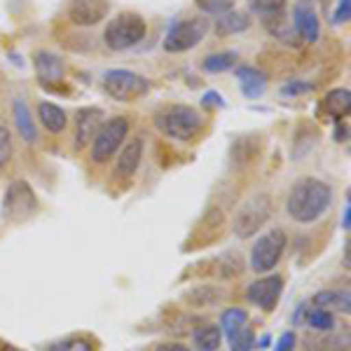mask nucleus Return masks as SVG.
<instances>
[{
    "instance_id": "obj_1",
    "label": "nucleus",
    "mask_w": 351,
    "mask_h": 351,
    "mask_svg": "<svg viewBox=\"0 0 351 351\" xmlns=\"http://www.w3.org/2000/svg\"><path fill=\"white\" fill-rule=\"evenodd\" d=\"M332 204V188L321 178H300L288 192L286 211L295 223H316Z\"/></svg>"
},
{
    "instance_id": "obj_2",
    "label": "nucleus",
    "mask_w": 351,
    "mask_h": 351,
    "mask_svg": "<svg viewBox=\"0 0 351 351\" xmlns=\"http://www.w3.org/2000/svg\"><path fill=\"white\" fill-rule=\"evenodd\" d=\"M155 124L164 136L188 143V141H195L197 136H199L204 127V117L199 115V110H195L192 106L173 104L157 112Z\"/></svg>"
},
{
    "instance_id": "obj_3",
    "label": "nucleus",
    "mask_w": 351,
    "mask_h": 351,
    "mask_svg": "<svg viewBox=\"0 0 351 351\" xmlns=\"http://www.w3.org/2000/svg\"><path fill=\"white\" fill-rule=\"evenodd\" d=\"M145 31H148V26H145V19L141 14L120 12L108 21L104 31V40L110 49L122 52V49H129L143 40Z\"/></svg>"
},
{
    "instance_id": "obj_4",
    "label": "nucleus",
    "mask_w": 351,
    "mask_h": 351,
    "mask_svg": "<svg viewBox=\"0 0 351 351\" xmlns=\"http://www.w3.org/2000/svg\"><path fill=\"white\" fill-rule=\"evenodd\" d=\"M288 246V234L281 228H271L265 232L251 248V269L256 274H269L281 263Z\"/></svg>"
},
{
    "instance_id": "obj_5",
    "label": "nucleus",
    "mask_w": 351,
    "mask_h": 351,
    "mask_svg": "<svg viewBox=\"0 0 351 351\" xmlns=\"http://www.w3.org/2000/svg\"><path fill=\"white\" fill-rule=\"evenodd\" d=\"M101 84H104L106 94H108L110 99L122 101V104L136 101L150 92L148 77L138 75V73H132V71H122V68H115V71L106 73Z\"/></svg>"
},
{
    "instance_id": "obj_6",
    "label": "nucleus",
    "mask_w": 351,
    "mask_h": 351,
    "mask_svg": "<svg viewBox=\"0 0 351 351\" xmlns=\"http://www.w3.org/2000/svg\"><path fill=\"white\" fill-rule=\"evenodd\" d=\"M208 33V21L202 16H190V19H180L169 28L167 38H164V49L171 54L188 52V49L197 47Z\"/></svg>"
},
{
    "instance_id": "obj_7",
    "label": "nucleus",
    "mask_w": 351,
    "mask_h": 351,
    "mask_svg": "<svg viewBox=\"0 0 351 351\" xmlns=\"http://www.w3.org/2000/svg\"><path fill=\"white\" fill-rule=\"evenodd\" d=\"M127 134H129L127 117H110V120H106L92 138V162L96 164L108 162L117 152V148L124 143Z\"/></svg>"
},
{
    "instance_id": "obj_8",
    "label": "nucleus",
    "mask_w": 351,
    "mask_h": 351,
    "mask_svg": "<svg viewBox=\"0 0 351 351\" xmlns=\"http://www.w3.org/2000/svg\"><path fill=\"white\" fill-rule=\"evenodd\" d=\"M271 206H269V197L258 195L253 199H248L243 206L237 211L234 223H232V230L239 239H248V237L258 234L260 230L265 228V223L271 216Z\"/></svg>"
},
{
    "instance_id": "obj_9",
    "label": "nucleus",
    "mask_w": 351,
    "mask_h": 351,
    "mask_svg": "<svg viewBox=\"0 0 351 351\" xmlns=\"http://www.w3.org/2000/svg\"><path fill=\"white\" fill-rule=\"evenodd\" d=\"M38 211V197L26 180H12L5 190L3 199V216L12 223L31 218Z\"/></svg>"
},
{
    "instance_id": "obj_10",
    "label": "nucleus",
    "mask_w": 351,
    "mask_h": 351,
    "mask_svg": "<svg viewBox=\"0 0 351 351\" xmlns=\"http://www.w3.org/2000/svg\"><path fill=\"white\" fill-rule=\"evenodd\" d=\"M281 293H284V279L279 274H265L263 279L253 281L246 291V300L256 304L263 311H271L279 304Z\"/></svg>"
},
{
    "instance_id": "obj_11",
    "label": "nucleus",
    "mask_w": 351,
    "mask_h": 351,
    "mask_svg": "<svg viewBox=\"0 0 351 351\" xmlns=\"http://www.w3.org/2000/svg\"><path fill=\"white\" fill-rule=\"evenodd\" d=\"M108 0H68V16L75 26H94L108 14Z\"/></svg>"
},
{
    "instance_id": "obj_12",
    "label": "nucleus",
    "mask_w": 351,
    "mask_h": 351,
    "mask_svg": "<svg viewBox=\"0 0 351 351\" xmlns=\"http://www.w3.org/2000/svg\"><path fill=\"white\" fill-rule=\"evenodd\" d=\"M104 124V110L87 106L75 112V148L82 150L84 145L92 143V138L99 132V127Z\"/></svg>"
},
{
    "instance_id": "obj_13",
    "label": "nucleus",
    "mask_w": 351,
    "mask_h": 351,
    "mask_svg": "<svg viewBox=\"0 0 351 351\" xmlns=\"http://www.w3.org/2000/svg\"><path fill=\"white\" fill-rule=\"evenodd\" d=\"M293 24H295V33L302 38L304 43L314 45L321 36V21L316 16L314 8H309L307 3H300L293 10Z\"/></svg>"
},
{
    "instance_id": "obj_14",
    "label": "nucleus",
    "mask_w": 351,
    "mask_h": 351,
    "mask_svg": "<svg viewBox=\"0 0 351 351\" xmlns=\"http://www.w3.org/2000/svg\"><path fill=\"white\" fill-rule=\"evenodd\" d=\"M141 157H143V138H132L122 148L120 157H117L115 164L117 178H132L141 167Z\"/></svg>"
},
{
    "instance_id": "obj_15",
    "label": "nucleus",
    "mask_w": 351,
    "mask_h": 351,
    "mask_svg": "<svg viewBox=\"0 0 351 351\" xmlns=\"http://www.w3.org/2000/svg\"><path fill=\"white\" fill-rule=\"evenodd\" d=\"M302 351H349L347 332H311L304 337Z\"/></svg>"
},
{
    "instance_id": "obj_16",
    "label": "nucleus",
    "mask_w": 351,
    "mask_h": 351,
    "mask_svg": "<svg viewBox=\"0 0 351 351\" xmlns=\"http://www.w3.org/2000/svg\"><path fill=\"white\" fill-rule=\"evenodd\" d=\"M36 73L40 77V84H49V82H59L64 77L66 68H64V59L54 52H36Z\"/></svg>"
},
{
    "instance_id": "obj_17",
    "label": "nucleus",
    "mask_w": 351,
    "mask_h": 351,
    "mask_svg": "<svg viewBox=\"0 0 351 351\" xmlns=\"http://www.w3.org/2000/svg\"><path fill=\"white\" fill-rule=\"evenodd\" d=\"M237 77H239V82H241V94L248 96V99H258V96H263L265 87H267V75H265L260 68L239 66L237 68Z\"/></svg>"
},
{
    "instance_id": "obj_18",
    "label": "nucleus",
    "mask_w": 351,
    "mask_h": 351,
    "mask_svg": "<svg viewBox=\"0 0 351 351\" xmlns=\"http://www.w3.org/2000/svg\"><path fill=\"white\" fill-rule=\"evenodd\" d=\"M311 304L319 309H328V311H344L349 314L351 309V298L349 291H337V288H328V291H319L311 295Z\"/></svg>"
},
{
    "instance_id": "obj_19",
    "label": "nucleus",
    "mask_w": 351,
    "mask_h": 351,
    "mask_svg": "<svg viewBox=\"0 0 351 351\" xmlns=\"http://www.w3.org/2000/svg\"><path fill=\"white\" fill-rule=\"evenodd\" d=\"M349 108H351V92L347 87H337V89H330L324 99V112L330 115L332 120H344L349 115Z\"/></svg>"
},
{
    "instance_id": "obj_20",
    "label": "nucleus",
    "mask_w": 351,
    "mask_h": 351,
    "mask_svg": "<svg viewBox=\"0 0 351 351\" xmlns=\"http://www.w3.org/2000/svg\"><path fill=\"white\" fill-rule=\"evenodd\" d=\"M12 115H14V124H16V129H19L21 138H24L26 143H36L38 129H36V122H33L31 112H28V106L24 99H14Z\"/></svg>"
},
{
    "instance_id": "obj_21",
    "label": "nucleus",
    "mask_w": 351,
    "mask_h": 351,
    "mask_svg": "<svg viewBox=\"0 0 351 351\" xmlns=\"http://www.w3.org/2000/svg\"><path fill=\"white\" fill-rule=\"evenodd\" d=\"M99 349V342L82 332V335H68L64 339H56V342L45 344L40 351H96Z\"/></svg>"
},
{
    "instance_id": "obj_22",
    "label": "nucleus",
    "mask_w": 351,
    "mask_h": 351,
    "mask_svg": "<svg viewBox=\"0 0 351 351\" xmlns=\"http://www.w3.org/2000/svg\"><path fill=\"white\" fill-rule=\"evenodd\" d=\"M192 342H195L197 351H218L220 342H223V330L220 326L204 324L192 330Z\"/></svg>"
},
{
    "instance_id": "obj_23",
    "label": "nucleus",
    "mask_w": 351,
    "mask_h": 351,
    "mask_svg": "<svg viewBox=\"0 0 351 351\" xmlns=\"http://www.w3.org/2000/svg\"><path fill=\"white\" fill-rule=\"evenodd\" d=\"M38 117H40L43 127L47 129V132L52 134H59L66 129V112L64 108H59V106L49 104V101H40L38 104Z\"/></svg>"
},
{
    "instance_id": "obj_24",
    "label": "nucleus",
    "mask_w": 351,
    "mask_h": 351,
    "mask_svg": "<svg viewBox=\"0 0 351 351\" xmlns=\"http://www.w3.org/2000/svg\"><path fill=\"white\" fill-rule=\"evenodd\" d=\"M251 26V19L248 14L237 12V10H230V12L220 14L216 21V33L218 36H237V33H243Z\"/></svg>"
},
{
    "instance_id": "obj_25",
    "label": "nucleus",
    "mask_w": 351,
    "mask_h": 351,
    "mask_svg": "<svg viewBox=\"0 0 351 351\" xmlns=\"http://www.w3.org/2000/svg\"><path fill=\"white\" fill-rule=\"evenodd\" d=\"M248 326V311L241 307H230L220 314V330L230 337H234L237 332H241Z\"/></svg>"
},
{
    "instance_id": "obj_26",
    "label": "nucleus",
    "mask_w": 351,
    "mask_h": 351,
    "mask_svg": "<svg viewBox=\"0 0 351 351\" xmlns=\"http://www.w3.org/2000/svg\"><path fill=\"white\" fill-rule=\"evenodd\" d=\"M288 0H251V12L263 16V21H276L284 19Z\"/></svg>"
},
{
    "instance_id": "obj_27",
    "label": "nucleus",
    "mask_w": 351,
    "mask_h": 351,
    "mask_svg": "<svg viewBox=\"0 0 351 351\" xmlns=\"http://www.w3.org/2000/svg\"><path fill=\"white\" fill-rule=\"evenodd\" d=\"M304 321H307V326L314 332H332V330H335V326H337V321H335V316H332V311L319 309V307L309 309L307 311V319H304Z\"/></svg>"
},
{
    "instance_id": "obj_28",
    "label": "nucleus",
    "mask_w": 351,
    "mask_h": 351,
    "mask_svg": "<svg viewBox=\"0 0 351 351\" xmlns=\"http://www.w3.org/2000/svg\"><path fill=\"white\" fill-rule=\"evenodd\" d=\"M237 64V52H218V54H208L202 61V68L206 73H225Z\"/></svg>"
},
{
    "instance_id": "obj_29",
    "label": "nucleus",
    "mask_w": 351,
    "mask_h": 351,
    "mask_svg": "<svg viewBox=\"0 0 351 351\" xmlns=\"http://www.w3.org/2000/svg\"><path fill=\"white\" fill-rule=\"evenodd\" d=\"M218 267L223 276H239L243 271V260L237 251H230L218 258Z\"/></svg>"
},
{
    "instance_id": "obj_30",
    "label": "nucleus",
    "mask_w": 351,
    "mask_h": 351,
    "mask_svg": "<svg viewBox=\"0 0 351 351\" xmlns=\"http://www.w3.org/2000/svg\"><path fill=\"white\" fill-rule=\"evenodd\" d=\"M218 298H220V293H218V288H213V286H202L188 293V300L192 304H197V307H208V304L216 302Z\"/></svg>"
},
{
    "instance_id": "obj_31",
    "label": "nucleus",
    "mask_w": 351,
    "mask_h": 351,
    "mask_svg": "<svg viewBox=\"0 0 351 351\" xmlns=\"http://www.w3.org/2000/svg\"><path fill=\"white\" fill-rule=\"evenodd\" d=\"M256 347V332L251 326H246L241 332H237L234 337H230V349L232 351H251Z\"/></svg>"
},
{
    "instance_id": "obj_32",
    "label": "nucleus",
    "mask_w": 351,
    "mask_h": 351,
    "mask_svg": "<svg viewBox=\"0 0 351 351\" xmlns=\"http://www.w3.org/2000/svg\"><path fill=\"white\" fill-rule=\"evenodd\" d=\"M195 5L202 10V12L220 16L234 8V0H195Z\"/></svg>"
},
{
    "instance_id": "obj_33",
    "label": "nucleus",
    "mask_w": 351,
    "mask_h": 351,
    "mask_svg": "<svg viewBox=\"0 0 351 351\" xmlns=\"http://www.w3.org/2000/svg\"><path fill=\"white\" fill-rule=\"evenodd\" d=\"M10 160H12V138H10L8 127L0 124V173L10 164Z\"/></svg>"
},
{
    "instance_id": "obj_34",
    "label": "nucleus",
    "mask_w": 351,
    "mask_h": 351,
    "mask_svg": "<svg viewBox=\"0 0 351 351\" xmlns=\"http://www.w3.org/2000/svg\"><path fill=\"white\" fill-rule=\"evenodd\" d=\"M314 89V84L302 82V80H293L281 87V96H300V94H309Z\"/></svg>"
},
{
    "instance_id": "obj_35",
    "label": "nucleus",
    "mask_w": 351,
    "mask_h": 351,
    "mask_svg": "<svg viewBox=\"0 0 351 351\" xmlns=\"http://www.w3.org/2000/svg\"><path fill=\"white\" fill-rule=\"evenodd\" d=\"M351 16V0H339L337 3V10H335V16H332V21L339 26V24H347Z\"/></svg>"
},
{
    "instance_id": "obj_36",
    "label": "nucleus",
    "mask_w": 351,
    "mask_h": 351,
    "mask_svg": "<svg viewBox=\"0 0 351 351\" xmlns=\"http://www.w3.org/2000/svg\"><path fill=\"white\" fill-rule=\"evenodd\" d=\"M295 344H298L295 332H293V330H288V332H284V335L279 337V342H276L274 351H293V349H295Z\"/></svg>"
},
{
    "instance_id": "obj_37",
    "label": "nucleus",
    "mask_w": 351,
    "mask_h": 351,
    "mask_svg": "<svg viewBox=\"0 0 351 351\" xmlns=\"http://www.w3.org/2000/svg\"><path fill=\"white\" fill-rule=\"evenodd\" d=\"M202 104L206 106V108H211V106H213V108H223L225 101H223V96H220L218 92H206L202 96Z\"/></svg>"
},
{
    "instance_id": "obj_38",
    "label": "nucleus",
    "mask_w": 351,
    "mask_h": 351,
    "mask_svg": "<svg viewBox=\"0 0 351 351\" xmlns=\"http://www.w3.org/2000/svg\"><path fill=\"white\" fill-rule=\"evenodd\" d=\"M155 351H192V349L185 347V344H180V342H162Z\"/></svg>"
},
{
    "instance_id": "obj_39",
    "label": "nucleus",
    "mask_w": 351,
    "mask_h": 351,
    "mask_svg": "<svg viewBox=\"0 0 351 351\" xmlns=\"http://www.w3.org/2000/svg\"><path fill=\"white\" fill-rule=\"evenodd\" d=\"M342 228H344V232H349V230H351V204H349V199H347V206H344Z\"/></svg>"
},
{
    "instance_id": "obj_40",
    "label": "nucleus",
    "mask_w": 351,
    "mask_h": 351,
    "mask_svg": "<svg viewBox=\"0 0 351 351\" xmlns=\"http://www.w3.org/2000/svg\"><path fill=\"white\" fill-rule=\"evenodd\" d=\"M307 311H309V307H307V304H300V307H298V311H295V319H293V321H295V326H300V324H302L304 319H307Z\"/></svg>"
},
{
    "instance_id": "obj_41",
    "label": "nucleus",
    "mask_w": 351,
    "mask_h": 351,
    "mask_svg": "<svg viewBox=\"0 0 351 351\" xmlns=\"http://www.w3.org/2000/svg\"><path fill=\"white\" fill-rule=\"evenodd\" d=\"M335 141H347V127H339V122H337V132H335Z\"/></svg>"
},
{
    "instance_id": "obj_42",
    "label": "nucleus",
    "mask_w": 351,
    "mask_h": 351,
    "mask_svg": "<svg viewBox=\"0 0 351 351\" xmlns=\"http://www.w3.org/2000/svg\"><path fill=\"white\" fill-rule=\"evenodd\" d=\"M271 344V337L269 335H265V337H260L258 342H256V347H260V349H267Z\"/></svg>"
}]
</instances>
